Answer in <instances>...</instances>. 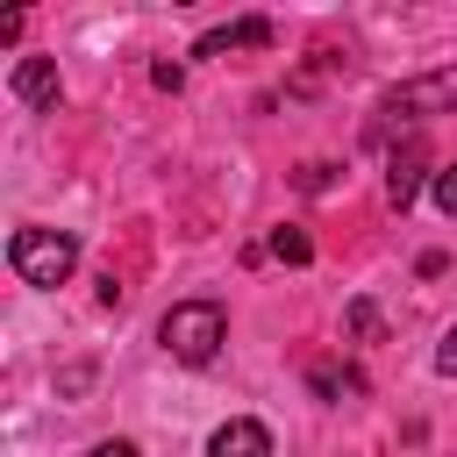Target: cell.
I'll use <instances>...</instances> for the list:
<instances>
[{
    "instance_id": "cell-10",
    "label": "cell",
    "mask_w": 457,
    "mask_h": 457,
    "mask_svg": "<svg viewBox=\"0 0 457 457\" xmlns=\"http://www.w3.org/2000/svg\"><path fill=\"white\" fill-rule=\"evenodd\" d=\"M350 328H357L364 343H378V307H371V300H357V307H350Z\"/></svg>"
},
{
    "instance_id": "cell-4",
    "label": "cell",
    "mask_w": 457,
    "mask_h": 457,
    "mask_svg": "<svg viewBox=\"0 0 457 457\" xmlns=\"http://www.w3.org/2000/svg\"><path fill=\"white\" fill-rule=\"evenodd\" d=\"M421 179H428V143H421V136H407V143L386 157V200L407 214V207H414V193H421Z\"/></svg>"
},
{
    "instance_id": "cell-7",
    "label": "cell",
    "mask_w": 457,
    "mask_h": 457,
    "mask_svg": "<svg viewBox=\"0 0 457 457\" xmlns=\"http://www.w3.org/2000/svg\"><path fill=\"white\" fill-rule=\"evenodd\" d=\"M271 43V21L264 14H250V21H228V29H207L200 43H193V57H221V50H264Z\"/></svg>"
},
{
    "instance_id": "cell-1",
    "label": "cell",
    "mask_w": 457,
    "mask_h": 457,
    "mask_svg": "<svg viewBox=\"0 0 457 457\" xmlns=\"http://www.w3.org/2000/svg\"><path fill=\"white\" fill-rule=\"evenodd\" d=\"M157 343H164V357H179V364H214V350L228 343L221 300H179V307H164Z\"/></svg>"
},
{
    "instance_id": "cell-3",
    "label": "cell",
    "mask_w": 457,
    "mask_h": 457,
    "mask_svg": "<svg viewBox=\"0 0 457 457\" xmlns=\"http://www.w3.org/2000/svg\"><path fill=\"white\" fill-rule=\"evenodd\" d=\"M436 114H457V64H443V71H414V79L386 86V93H378V121H371V136H386L393 121H436Z\"/></svg>"
},
{
    "instance_id": "cell-8",
    "label": "cell",
    "mask_w": 457,
    "mask_h": 457,
    "mask_svg": "<svg viewBox=\"0 0 457 457\" xmlns=\"http://www.w3.org/2000/svg\"><path fill=\"white\" fill-rule=\"evenodd\" d=\"M271 250H278L286 264H307V257H314V243H307L300 228H271Z\"/></svg>"
},
{
    "instance_id": "cell-6",
    "label": "cell",
    "mask_w": 457,
    "mask_h": 457,
    "mask_svg": "<svg viewBox=\"0 0 457 457\" xmlns=\"http://www.w3.org/2000/svg\"><path fill=\"white\" fill-rule=\"evenodd\" d=\"M7 93H14L21 107H57L64 86H57V64H50V57H21L14 79H7Z\"/></svg>"
},
{
    "instance_id": "cell-11",
    "label": "cell",
    "mask_w": 457,
    "mask_h": 457,
    "mask_svg": "<svg viewBox=\"0 0 457 457\" xmlns=\"http://www.w3.org/2000/svg\"><path fill=\"white\" fill-rule=\"evenodd\" d=\"M436 371L457 378V321H450V336H443V350H436Z\"/></svg>"
},
{
    "instance_id": "cell-12",
    "label": "cell",
    "mask_w": 457,
    "mask_h": 457,
    "mask_svg": "<svg viewBox=\"0 0 457 457\" xmlns=\"http://www.w3.org/2000/svg\"><path fill=\"white\" fill-rule=\"evenodd\" d=\"M86 457H136V443H129V436H107V443H93Z\"/></svg>"
},
{
    "instance_id": "cell-2",
    "label": "cell",
    "mask_w": 457,
    "mask_h": 457,
    "mask_svg": "<svg viewBox=\"0 0 457 457\" xmlns=\"http://www.w3.org/2000/svg\"><path fill=\"white\" fill-rule=\"evenodd\" d=\"M7 264H14V278L21 286H64L71 271H79V236L71 228H14L7 236Z\"/></svg>"
},
{
    "instance_id": "cell-5",
    "label": "cell",
    "mask_w": 457,
    "mask_h": 457,
    "mask_svg": "<svg viewBox=\"0 0 457 457\" xmlns=\"http://www.w3.org/2000/svg\"><path fill=\"white\" fill-rule=\"evenodd\" d=\"M207 457H271V428L250 421V414H228V421L207 436Z\"/></svg>"
},
{
    "instance_id": "cell-9",
    "label": "cell",
    "mask_w": 457,
    "mask_h": 457,
    "mask_svg": "<svg viewBox=\"0 0 457 457\" xmlns=\"http://www.w3.org/2000/svg\"><path fill=\"white\" fill-rule=\"evenodd\" d=\"M436 207L457 221V164H443V171H436Z\"/></svg>"
}]
</instances>
